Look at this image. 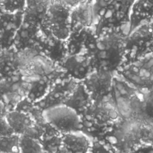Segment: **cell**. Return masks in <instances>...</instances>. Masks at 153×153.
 <instances>
[{
    "mask_svg": "<svg viewBox=\"0 0 153 153\" xmlns=\"http://www.w3.org/2000/svg\"><path fill=\"white\" fill-rule=\"evenodd\" d=\"M92 1L78 5L71 13V30L76 27H91L93 25Z\"/></svg>",
    "mask_w": 153,
    "mask_h": 153,
    "instance_id": "obj_23",
    "label": "cell"
},
{
    "mask_svg": "<svg viewBox=\"0 0 153 153\" xmlns=\"http://www.w3.org/2000/svg\"><path fill=\"white\" fill-rule=\"evenodd\" d=\"M8 112L6 104L0 99V118L5 117Z\"/></svg>",
    "mask_w": 153,
    "mask_h": 153,
    "instance_id": "obj_33",
    "label": "cell"
},
{
    "mask_svg": "<svg viewBox=\"0 0 153 153\" xmlns=\"http://www.w3.org/2000/svg\"><path fill=\"white\" fill-rule=\"evenodd\" d=\"M152 21L153 0H134L130 13L128 33L141 25Z\"/></svg>",
    "mask_w": 153,
    "mask_h": 153,
    "instance_id": "obj_18",
    "label": "cell"
},
{
    "mask_svg": "<svg viewBox=\"0 0 153 153\" xmlns=\"http://www.w3.org/2000/svg\"><path fill=\"white\" fill-rule=\"evenodd\" d=\"M44 131L39 141L46 153H57L62 145L63 133L45 122L43 124Z\"/></svg>",
    "mask_w": 153,
    "mask_h": 153,
    "instance_id": "obj_22",
    "label": "cell"
},
{
    "mask_svg": "<svg viewBox=\"0 0 153 153\" xmlns=\"http://www.w3.org/2000/svg\"><path fill=\"white\" fill-rule=\"evenodd\" d=\"M92 141L81 131L63 134L62 145L59 151L62 153H89Z\"/></svg>",
    "mask_w": 153,
    "mask_h": 153,
    "instance_id": "obj_17",
    "label": "cell"
},
{
    "mask_svg": "<svg viewBox=\"0 0 153 153\" xmlns=\"http://www.w3.org/2000/svg\"><path fill=\"white\" fill-rule=\"evenodd\" d=\"M81 117V131L94 140L104 142L107 134L121 117L111 97L94 102Z\"/></svg>",
    "mask_w": 153,
    "mask_h": 153,
    "instance_id": "obj_4",
    "label": "cell"
},
{
    "mask_svg": "<svg viewBox=\"0 0 153 153\" xmlns=\"http://www.w3.org/2000/svg\"><path fill=\"white\" fill-rule=\"evenodd\" d=\"M26 0H4L3 10L8 12L24 11Z\"/></svg>",
    "mask_w": 153,
    "mask_h": 153,
    "instance_id": "obj_29",
    "label": "cell"
},
{
    "mask_svg": "<svg viewBox=\"0 0 153 153\" xmlns=\"http://www.w3.org/2000/svg\"><path fill=\"white\" fill-rule=\"evenodd\" d=\"M40 23L23 16V20L14 37L13 47L21 52L35 47L41 33Z\"/></svg>",
    "mask_w": 153,
    "mask_h": 153,
    "instance_id": "obj_16",
    "label": "cell"
},
{
    "mask_svg": "<svg viewBox=\"0 0 153 153\" xmlns=\"http://www.w3.org/2000/svg\"><path fill=\"white\" fill-rule=\"evenodd\" d=\"M93 103L94 101L82 82H79L64 105L74 110L81 116L88 109Z\"/></svg>",
    "mask_w": 153,
    "mask_h": 153,
    "instance_id": "obj_20",
    "label": "cell"
},
{
    "mask_svg": "<svg viewBox=\"0 0 153 153\" xmlns=\"http://www.w3.org/2000/svg\"><path fill=\"white\" fill-rule=\"evenodd\" d=\"M89 153H117L108 143L103 141L94 140Z\"/></svg>",
    "mask_w": 153,
    "mask_h": 153,
    "instance_id": "obj_30",
    "label": "cell"
},
{
    "mask_svg": "<svg viewBox=\"0 0 153 153\" xmlns=\"http://www.w3.org/2000/svg\"><path fill=\"white\" fill-rule=\"evenodd\" d=\"M131 153H153V145L142 146Z\"/></svg>",
    "mask_w": 153,
    "mask_h": 153,
    "instance_id": "obj_32",
    "label": "cell"
},
{
    "mask_svg": "<svg viewBox=\"0 0 153 153\" xmlns=\"http://www.w3.org/2000/svg\"><path fill=\"white\" fill-rule=\"evenodd\" d=\"M1 51H2V50H1V48H0V52H1Z\"/></svg>",
    "mask_w": 153,
    "mask_h": 153,
    "instance_id": "obj_36",
    "label": "cell"
},
{
    "mask_svg": "<svg viewBox=\"0 0 153 153\" xmlns=\"http://www.w3.org/2000/svg\"><path fill=\"white\" fill-rule=\"evenodd\" d=\"M116 73L139 91L153 90V53L124 63Z\"/></svg>",
    "mask_w": 153,
    "mask_h": 153,
    "instance_id": "obj_6",
    "label": "cell"
},
{
    "mask_svg": "<svg viewBox=\"0 0 153 153\" xmlns=\"http://www.w3.org/2000/svg\"><path fill=\"white\" fill-rule=\"evenodd\" d=\"M41 116L44 122L63 134L81 131L80 115L64 104L43 110Z\"/></svg>",
    "mask_w": 153,
    "mask_h": 153,
    "instance_id": "obj_9",
    "label": "cell"
},
{
    "mask_svg": "<svg viewBox=\"0 0 153 153\" xmlns=\"http://www.w3.org/2000/svg\"><path fill=\"white\" fill-rule=\"evenodd\" d=\"M59 66L68 76L78 82L82 81L95 70L92 59L87 53L68 55Z\"/></svg>",
    "mask_w": 153,
    "mask_h": 153,
    "instance_id": "obj_14",
    "label": "cell"
},
{
    "mask_svg": "<svg viewBox=\"0 0 153 153\" xmlns=\"http://www.w3.org/2000/svg\"><path fill=\"white\" fill-rule=\"evenodd\" d=\"M153 139V125L134 117H122L106 136L104 142L117 153H131L149 145Z\"/></svg>",
    "mask_w": 153,
    "mask_h": 153,
    "instance_id": "obj_1",
    "label": "cell"
},
{
    "mask_svg": "<svg viewBox=\"0 0 153 153\" xmlns=\"http://www.w3.org/2000/svg\"><path fill=\"white\" fill-rule=\"evenodd\" d=\"M133 1L93 0L92 28L96 35L115 30L124 32V26L129 32L130 13Z\"/></svg>",
    "mask_w": 153,
    "mask_h": 153,
    "instance_id": "obj_3",
    "label": "cell"
},
{
    "mask_svg": "<svg viewBox=\"0 0 153 153\" xmlns=\"http://www.w3.org/2000/svg\"><path fill=\"white\" fill-rule=\"evenodd\" d=\"M53 0H26L24 17L41 23Z\"/></svg>",
    "mask_w": 153,
    "mask_h": 153,
    "instance_id": "obj_26",
    "label": "cell"
},
{
    "mask_svg": "<svg viewBox=\"0 0 153 153\" xmlns=\"http://www.w3.org/2000/svg\"><path fill=\"white\" fill-rule=\"evenodd\" d=\"M134 117L153 123V90L146 93L140 92Z\"/></svg>",
    "mask_w": 153,
    "mask_h": 153,
    "instance_id": "obj_25",
    "label": "cell"
},
{
    "mask_svg": "<svg viewBox=\"0 0 153 153\" xmlns=\"http://www.w3.org/2000/svg\"><path fill=\"white\" fill-rule=\"evenodd\" d=\"M20 72L19 52L13 47L0 52V80L13 76Z\"/></svg>",
    "mask_w": 153,
    "mask_h": 153,
    "instance_id": "obj_21",
    "label": "cell"
},
{
    "mask_svg": "<svg viewBox=\"0 0 153 153\" xmlns=\"http://www.w3.org/2000/svg\"><path fill=\"white\" fill-rule=\"evenodd\" d=\"M41 30L34 48L59 65L68 56L66 40L60 39L44 29Z\"/></svg>",
    "mask_w": 153,
    "mask_h": 153,
    "instance_id": "obj_13",
    "label": "cell"
},
{
    "mask_svg": "<svg viewBox=\"0 0 153 153\" xmlns=\"http://www.w3.org/2000/svg\"><path fill=\"white\" fill-rule=\"evenodd\" d=\"M93 31L92 27H76L71 29L66 40L68 56L86 53V44Z\"/></svg>",
    "mask_w": 153,
    "mask_h": 153,
    "instance_id": "obj_19",
    "label": "cell"
},
{
    "mask_svg": "<svg viewBox=\"0 0 153 153\" xmlns=\"http://www.w3.org/2000/svg\"><path fill=\"white\" fill-rule=\"evenodd\" d=\"M115 73L94 70L82 81V84L94 102L103 100L111 95Z\"/></svg>",
    "mask_w": 153,
    "mask_h": 153,
    "instance_id": "obj_10",
    "label": "cell"
},
{
    "mask_svg": "<svg viewBox=\"0 0 153 153\" xmlns=\"http://www.w3.org/2000/svg\"><path fill=\"white\" fill-rule=\"evenodd\" d=\"M57 80L51 78H42L28 82L26 97L34 103L39 102L46 96L53 84Z\"/></svg>",
    "mask_w": 153,
    "mask_h": 153,
    "instance_id": "obj_24",
    "label": "cell"
},
{
    "mask_svg": "<svg viewBox=\"0 0 153 153\" xmlns=\"http://www.w3.org/2000/svg\"><path fill=\"white\" fill-rule=\"evenodd\" d=\"M20 136L13 134L0 137V153H20Z\"/></svg>",
    "mask_w": 153,
    "mask_h": 153,
    "instance_id": "obj_27",
    "label": "cell"
},
{
    "mask_svg": "<svg viewBox=\"0 0 153 153\" xmlns=\"http://www.w3.org/2000/svg\"><path fill=\"white\" fill-rule=\"evenodd\" d=\"M6 118L15 134L39 139L43 133L42 125L30 114L13 109L8 112Z\"/></svg>",
    "mask_w": 153,
    "mask_h": 153,
    "instance_id": "obj_12",
    "label": "cell"
},
{
    "mask_svg": "<svg viewBox=\"0 0 153 153\" xmlns=\"http://www.w3.org/2000/svg\"><path fill=\"white\" fill-rule=\"evenodd\" d=\"M71 10L69 6L53 1L40 23L41 28L60 39L66 40L71 32Z\"/></svg>",
    "mask_w": 153,
    "mask_h": 153,
    "instance_id": "obj_8",
    "label": "cell"
},
{
    "mask_svg": "<svg viewBox=\"0 0 153 153\" xmlns=\"http://www.w3.org/2000/svg\"><path fill=\"white\" fill-rule=\"evenodd\" d=\"M126 35L109 31L96 36L86 53L91 57L95 70L116 73L125 62Z\"/></svg>",
    "mask_w": 153,
    "mask_h": 153,
    "instance_id": "obj_2",
    "label": "cell"
},
{
    "mask_svg": "<svg viewBox=\"0 0 153 153\" xmlns=\"http://www.w3.org/2000/svg\"><path fill=\"white\" fill-rule=\"evenodd\" d=\"M14 131L9 125L5 117L0 118V137L14 134Z\"/></svg>",
    "mask_w": 153,
    "mask_h": 153,
    "instance_id": "obj_31",
    "label": "cell"
},
{
    "mask_svg": "<svg viewBox=\"0 0 153 153\" xmlns=\"http://www.w3.org/2000/svg\"><path fill=\"white\" fill-rule=\"evenodd\" d=\"M78 82L66 75L55 82L46 96L35 103V105L42 111L44 109L64 104Z\"/></svg>",
    "mask_w": 153,
    "mask_h": 153,
    "instance_id": "obj_11",
    "label": "cell"
},
{
    "mask_svg": "<svg viewBox=\"0 0 153 153\" xmlns=\"http://www.w3.org/2000/svg\"><path fill=\"white\" fill-rule=\"evenodd\" d=\"M20 153H44L45 151L38 139L20 136Z\"/></svg>",
    "mask_w": 153,
    "mask_h": 153,
    "instance_id": "obj_28",
    "label": "cell"
},
{
    "mask_svg": "<svg viewBox=\"0 0 153 153\" xmlns=\"http://www.w3.org/2000/svg\"><path fill=\"white\" fill-rule=\"evenodd\" d=\"M20 72L27 82L42 78L59 79L66 75L60 66L35 48L19 52Z\"/></svg>",
    "mask_w": 153,
    "mask_h": 153,
    "instance_id": "obj_5",
    "label": "cell"
},
{
    "mask_svg": "<svg viewBox=\"0 0 153 153\" xmlns=\"http://www.w3.org/2000/svg\"><path fill=\"white\" fill-rule=\"evenodd\" d=\"M152 26H153V21L152 22ZM152 53H153V45H152Z\"/></svg>",
    "mask_w": 153,
    "mask_h": 153,
    "instance_id": "obj_35",
    "label": "cell"
},
{
    "mask_svg": "<svg viewBox=\"0 0 153 153\" xmlns=\"http://www.w3.org/2000/svg\"><path fill=\"white\" fill-rule=\"evenodd\" d=\"M24 11L0 12V48L1 50L13 47L17 31L22 23Z\"/></svg>",
    "mask_w": 153,
    "mask_h": 153,
    "instance_id": "obj_15",
    "label": "cell"
},
{
    "mask_svg": "<svg viewBox=\"0 0 153 153\" xmlns=\"http://www.w3.org/2000/svg\"><path fill=\"white\" fill-rule=\"evenodd\" d=\"M153 26L152 22L137 27L126 36L125 63L141 58L152 53Z\"/></svg>",
    "mask_w": 153,
    "mask_h": 153,
    "instance_id": "obj_7",
    "label": "cell"
},
{
    "mask_svg": "<svg viewBox=\"0 0 153 153\" xmlns=\"http://www.w3.org/2000/svg\"><path fill=\"white\" fill-rule=\"evenodd\" d=\"M3 2L4 0H0V12L3 10Z\"/></svg>",
    "mask_w": 153,
    "mask_h": 153,
    "instance_id": "obj_34",
    "label": "cell"
},
{
    "mask_svg": "<svg viewBox=\"0 0 153 153\" xmlns=\"http://www.w3.org/2000/svg\"><path fill=\"white\" fill-rule=\"evenodd\" d=\"M44 153H46V152H44Z\"/></svg>",
    "mask_w": 153,
    "mask_h": 153,
    "instance_id": "obj_37",
    "label": "cell"
}]
</instances>
